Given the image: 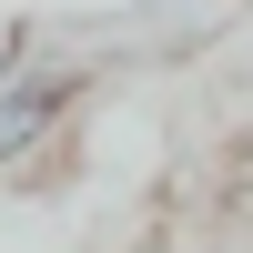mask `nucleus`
Masks as SVG:
<instances>
[{
    "mask_svg": "<svg viewBox=\"0 0 253 253\" xmlns=\"http://www.w3.org/2000/svg\"><path fill=\"white\" fill-rule=\"evenodd\" d=\"M51 112H61V71H10L0 81V162L31 152V142L51 132Z\"/></svg>",
    "mask_w": 253,
    "mask_h": 253,
    "instance_id": "f257e3e1",
    "label": "nucleus"
}]
</instances>
